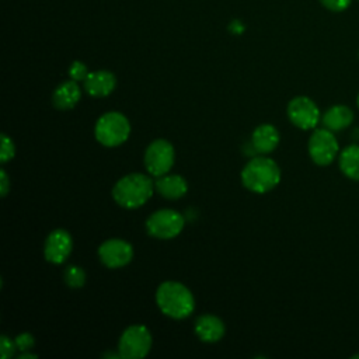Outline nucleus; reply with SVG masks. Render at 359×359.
I'll return each instance as SVG.
<instances>
[{"label":"nucleus","mask_w":359,"mask_h":359,"mask_svg":"<svg viewBox=\"0 0 359 359\" xmlns=\"http://www.w3.org/2000/svg\"><path fill=\"white\" fill-rule=\"evenodd\" d=\"M154 189V182L150 177L132 172L116 181L112 188V198L125 209H136L151 198Z\"/></svg>","instance_id":"obj_1"},{"label":"nucleus","mask_w":359,"mask_h":359,"mask_svg":"<svg viewBox=\"0 0 359 359\" xmlns=\"http://www.w3.org/2000/svg\"><path fill=\"white\" fill-rule=\"evenodd\" d=\"M156 302L165 316L175 320L187 318L195 309L191 290L175 280H165L157 287Z\"/></svg>","instance_id":"obj_2"},{"label":"nucleus","mask_w":359,"mask_h":359,"mask_svg":"<svg viewBox=\"0 0 359 359\" xmlns=\"http://www.w3.org/2000/svg\"><path fill=\"white\" fill-rule=\"evenodd\" d=\"M243 185L255 194H265L273 189L280 181V168L269 157H252L241 171Z\"/></svg>","instance_id":"obj_3"},{"label":"nucleus","mask_w":359,"mask_h":359,"mask_svg":"<svg viewBox=\"0 0 359 359\" xmlns=\"http://www.w3.org/2000/svg\"><path fill=\"white\" fill-rule=\"evenodd\" d=\"M95 139L107 147L119 146L130 133V123L128 118L116 111L105 112L101 115L94 128Z\"/></svg>","instance_id":"obj_4"},{"label":"nucleus","mask_w":359,"mask_h":359,"mask_svg":"<svg viewBox=\"0 0 359 359\" xmlns=\"http://www.w3.org/2000/svg\"><path fill=\"white\" fill-rule=\"evenodd\" d=\"M151 348V334L143 324L129 325L121 335L118 353L125 359L144 358Z\"/></svg>","instance_id":"obj_5"},{"label":"nucleus","mask_w":359,"mask_h":359,"mask_svg":"<svg viewBox=\"0 0 359 359\" xmlns=\"http://www.w3.org/2000/svg\"><path fill=\"white\" fill-rule=\"evenodd\" d=\"M184 216L174 209L153 212L146 220V230L151 237L168 240L177 237L184 229Z\"/></svg>","instance_id":"obj_6"},{"label":"nucleus","mask_w":359,"mask_h":359,"mask_svg":"<svg viewBox=\"0 0 359 359\" xmlns=\"http://www.w3.org/2000/svg\"><path fill=\"white\" fill-rule=\"evenodd\" d=\"M174 147L165 139L153 140L144 151V165L150 175L161 177L168 174L174 164Z\"/></svg>","instance_id":"obj_7"},{"label":"nucleus","mask_w":359,"mask_h":359,"mask_svg":"<svg viewBox=\"0 0 359 359\" xmlns=\"http://www.w3.org/2000/svg\"><path fill=\"white\" fill-rule=\"evenodd\" d=\"M339 150L338 140L332 130L316 129L309 139V154L317 165H328L334 161Z\"/></svg>","instance_id":"obj_8"},{"label":"nucleus","mask_w":359,"mask_h":359,"mask_svg":"<svg viewBox=\"0 0 359 359\" xmlns=\"http://www.w3.org/2000/svg\"><path fill=\"white\" fill-rule=\"evenodd\" d=\"M287 116L290 122L300 129H313L320 121V109L313 100L300 95L287 104Z\"/></svg>","instance_id":"obj_9"},{"label":"nucleus","mask_w":359,"mask_h":359,"mask_svg":"<svg viewBox=\"0 0 359 359\" xmlns=\"http://www.w3.org/2000/svg\"><path fill=\"white\" fill-rule=\"evenodd\" d=\"M100 261L108 268H121L133 258L132 245L121 238H109L98 247Z\"/></svg>","instance_id":"obj_10"},{"label":"nucleus","mask_w":359,"mask_h":359,"mask_svg":"<svg viewBox=\"0 0 359 359\" xmlns=\"http://www.w3.org/2000/svg\"><path fill=\"white\" fill-rule=\"evenodd\" d=\"M73 248V240L69 231L63 229H56L45 240L43 254L46 261L52 264H62L70 255Z\"/></svg>","instance_id":"obj_11"},{"label":"nucleus","mask_w":359,"mask_h":359,"mask_svg":"<svg viewBox=\"0 0 359 359\" xmlns=\"http://www.w3.org/2000/svg\"><path fill=\"white\" fill-rule=\"evenodd\" d=\"M84 90L91 97H107L115 88L116 79L112 72L108 70H97L90 72L87 77L83 80Z\"/></svg>","instance_id":"obj_12"},{"label":"nucleus","mask_w":359,"mask_h":359,"mask_svg":"<svg viewBox=\"0 0 359 359\" xmlns=\"http://www.w3.org/2000/svg\"><path fill=\"white\" fill-rule=\"evenodd\" d=\"M195 334L203 342H216L224 335V324L217 316L203 314L195 321Z\"/></svg>","instance_id":"obj_13"},{"label":"nucleus","mask_w":359,"mask_h":359,"mask_svg":"<svg viewBox=\"0 0 359 359\" xmlns=\"http://www.w3.org/2000/svg\"><path fill=\"white\" fill-rule=\"evenodd\" d=\"M280 135L271 123H262L254 129L251 135V144L257 153H271L276 149Z\"/></svg>","instance_id":"obj_14"},{"label":"nucleus","mask_w":359,"mask_h":359,"mask_svg":"<svg viewBox=\"0 0 359 359\" xmlns=\"http://www.w3.org/2000/svg\"><path fill=\"white\" fill-rule=\"evenodd\" d=\"M156 191L167 199H180L188 191V184L184 177L175 174H164L154 181Z\"/></svg>","instance_id":"obj_15"},{"label":"nucleus","mask_w":359,"mask_h":359,"mask_svg":"<svg viewBox=\"0 0 359 359\" xmlns=\"http://www.w3.org/2000/svg\"><path fill=\"white\" fill-rule=\"evenodd\" d=\"M80 88L76 80H67L59 84L52 95V102L57 109H72L80 100Z\"/></svg>","instance_id":"obj_16"},{"label":"nucleus","mask_w":359,"mask_h":359,"mask_svg":"<svg viewBox=\"0 0 359 359\" xmlns=\"http://www.w3.org/2000/svg\"><path fill=\"white\" fill-rule=\"evenodd\" d=\"M353 121V112L346 105H334L328 108L323 115L324 128L337 132L348 128Z\"/></svg>","instance_id":"obj_17"},{"label":"nucleus","mask_w":359,"mask_h":359,"mask_svg":"<svg viewBox=\"0 0 359 359\" xmlns=\"http://www.w3.org/2000/svg\"><path fill=\"white\" fill-rule=\"evenodd\" d=\"M339 168L348 178L359 181V146H346L339 154Z\"/></svg>","instance_id":"obj_18"},{"label":"nucleus","mask_w":359,"mask_h":359,"mask_svg":"<svg viewBox=\"0 0 359 359\" xmlns=\"http://www.w3.org/2000/svg\"><path fill=\"white\" fill-rule=\"evenodd\" d=\"M65 282L70 287H81L86 282V272L76 265H69L65 269Z\"/></svg>","instance_id":"obj_19"},{"label":"nucleus","mask_w":359,"mask_h":359,"mask_svg":"<svg viewBox=\"0 0 359 359\" xmlns=\"http://www.w3.org/2000/svg\"><path fill=\"white\" fill-rule=\"evenodd\" d=\"M14 153H15V147H14L13 140H11L6 133H3V135H1V153H0V161H1V163H6V161L11 160V158L14 157Z\"/></svg>","instance_id":"obj_20"},{"label":"nucleus","mask_w":359,"mask_h":359,"mask_svg":"<svg viewBox=\"0 0 359 359\" xmlns=\"http://www.w3.org/2000/svg\"><path fill=\"white\" fill-rule=\"evenodd\" d=\"M88 73L90 72L87 70V66L80 60H74L69 67V76L72 77V80H76V81L84 80Z\"/></svg>","instance_id":"obj_21"},{"label":"nucleus","mask_w":359,"mask_h":359,"mask_svg":"<svg viewBox=\"0 0 359 359\" xmlns=\"http://www.w3.org/2000/svg\"><path fill=\"white\" fill-rule=\"evenodd\" d=\"M14 342H15L17 349L25 352V351H28V349H31L34 346L35 339H34V337L29 332H22V334H18L15 337Z\"/></svg>","instance_id":"obj_22"},{"label":"nucleus","mask_w":359,"mask_h":359,"mask_svg":"<svg viewBox=\"0 0 359 359\" xmlns=\"http://www.w3.org/2000/svg\"><path fill=\"white\" fill-rule=\"evenodd\" d=\"M17 346L15 342L11 341L7 335H1V341H0V352H1V358L3 359H8L14 355Z\"/></svg>","instance_id":"obj_23"},{"label":"nucleus","mask_w":359,"mask_h":359,"mask_svg":"<svg viewBox=\"0 0 359 359\" xmlns=\"http://www.w3.org/2000/svg\"><path fill=\"white\" fill-rule=\"evenodd\" d=\"M352 0H320V3L331 11H344L351 6Z\"/></svg>","instance_id":"obj_24"},{"label":"nucleus","mask_w":359,"mask_h":359,"mask_svg":"<svg viewBox=\"0 0 359 359\" xmlns=\"http://www.w3.org/2000/svg\"><path fill=\"white\" fill-rule=\"evenodd\" d=\"M8 177H7V174H6V171L4 170H1L0 171V194H1V196H6L7 195V192H8Z\"/></svg>","instance_id":"obj_25"},{"label":"nucleus","mask_w":359,"mask_h":359,"mask_svg":"<svg viewBox=\"0 0 359 359\" xmlns=\"http://www.w3.org/2000/svg\"><path fill=\"white\" fill-rule=\"evenodd\" d=\"M18 358H20V359H22V358H36V355H34V353H24V352H22Z\"/></svg>","instance_id":"obj_26"},{"label":"nucleus","mask_w":359,"mask_h":359,"mask_svg":"<svg viewBox=\"0 0 359 359\" xmlns=\"http://www.w3.org/2000/svg\"><path fill=\"white\" fill-rule=\"evenodd\" d=\"M356 102H358V107H359V94H358V101Z\"/></svg>","instance_id":"obj_27"}]
</instances>
